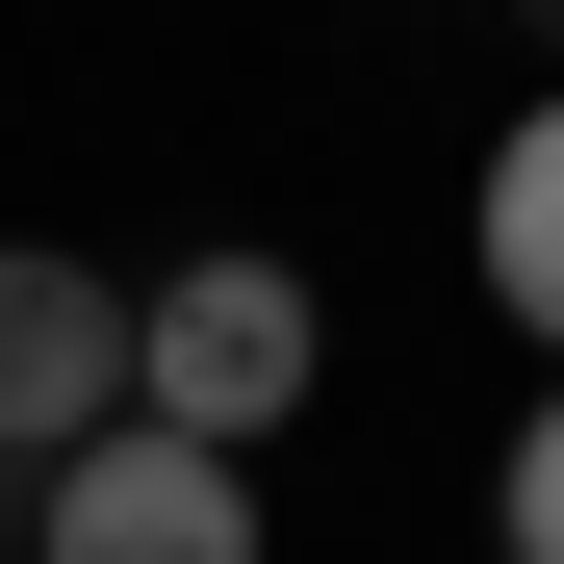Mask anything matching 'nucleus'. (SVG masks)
I'll use <instances>...</instances> for the list:
<instances>
[{"label": "nucleus", "instance_id": "2", "mask_svg": "<svg viewBox=\"0 0 564 564\" xmlns=\"http://www.w3.org/2000/svg\"><path fill=\"white\" fill-rule=\"evenodd\" d=\"M77 436H129V282L52 257V231H0V462L52 488Z\"/></svg>", "mask_w": 564, "mask_h": 564}, {"label": "nucleus", "instance_id": "1", "mask_svg": "<svg viewBox=\"0 0 564 564\" xmlns=\"http://www.w3.org/2000/svg\"><path fill=\"white\" fill-rule=\"evenodd\" d=\"M308 359H334L308 257H180V282H129V436H180V462H257L282 411H308Z\"/></svg>", "mask_w": 564, "mask_h": 564}, {"label": "nucleus", "instance_id": "3", "mask_svg": "<svg viewBox=\"0 0 564 564\" xmlns=\"http://www.w3.org/2000/svg\"><path fill=\"white\" fill-rule=\"evenodd\" d=\"M26 564H257V462H180V436H77L26 488Z\"/></svg>", "mask_w": 564, "mask_h": 564}, {"label": "nucleus", "instance_id": "4", "mask_svg": "<svg viewBox=\"0 0 564 564\" xmlns=\"http://www.w3.org/2000/svg\"><path fill=\"white\" fill-rule=\"evenodd\" d=\"M462 231H488V308L564 359V104H513V129H488V206H462Z\"/></svg>", "mask_w": 564, "mask_h": 564}, {"label": "nucleus", "instance_id": "5", "mask_svg": "<svg viewBox=\"0 0 564 564\" xmlns=\"http://www.w3.org/2000/svg\"><path fill=\"white\" fill-rule=\"evenodd\" d=\"M488 513H513V564H564V386L513 411V488H488Z\"/></svg>", "mask_w": 564, "mask_h": 564}]
</instances>
